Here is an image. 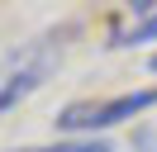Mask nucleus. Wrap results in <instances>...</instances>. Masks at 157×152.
Instances as JSON below:
<instances>
[{
    "label": "nucleus",
    "mask_w": 157,
    "mask_h": 152,
    "mask_svg": "<svg viewBox=\"0 0 157 152\" xmlns=\"http://www.w3.org/2000/svg\"><path fill=\"white\" fill-rule=\"evenodd\" d=\"M147 38H157V14H147V19H143V24H138V28H133V33H128V38H124V43H147Z\"/></svg>",
    "instance_id": "nucleus-4"
},
{
    "label": "nucleus",
    "mask_w": 157,
    "mask_h": 152,
    "mask_svg": "<svg viewBox=\"0 0 157 152\" xmlns=\"http://www.w3.org/2000/svg\"><path fill=\"white\" fill-rule=\"evenodd\" d=\"M157 104V90H133V95H114V100H86V104H67L57 114V128L67 133H95V128H114L124 119H138L143 109Z\"/></svg>",
    "instance_id": "nucleus-1"
},
{
    "label": "nucleus",
    "mask_w": 157,
    "mask_h": 152,
    "mask_svg": "<svg viewBox=\"0 0 157 152\" xmlns=\"http://www.w3.org/2000/svg\"><path fill=\"white\" fill-rule=\"evenodd\" d=\"M33 152H109V142H57V147H33Z\"/></svg>",
    "instance_id": "nucleus-3"
},
{
    "label": "nucleus",
    "mask_w": 157,
    "mask_h": 152,
    "mask_svg": "<svg viewBox=\"0 0 157 152\" xmlns=\"http://www.w3.org/2000/svg\"><path fill=\"white\" fill-rule=\"evenodd\" d=\"M133 142H138L143 152H157V133H152V128H138V133H133Z\"/></svg>",
    "instance_id": "nucleus-5"
},
{
    "label": "nucleus",
    "mask_w": 157,
    "mask_h": 152,
    "mask_svg": "<svg viewBox=\"0 0 157 152\" xmlns=\"http://www.w3.org/2000/svg\"><path fill=\"white\" fill-rule=\"evenodd\" d=\"M52 66H57V57H52V52H43V57H24L19 71H10V76H5V86H0V109H14L24 95H33Z\"/></svg>",
    "instance_id": "nucleus-2"
},
{
    "label": "nucleus",
    "mask_w": 157,
    "mask_h": 152,
    "mask_svg": "<svg viewBox=\"0 0 157 152\" xmlns=\"http://www.w3.org/2000/svg\"><path fill=\"white\" fill-rule=\"evenodd\" d=\"M147 66H152V71H157V52H152V62H147Z\"/></svg>",
    "instance_id": "nucleus-6"
}]
</instances>
